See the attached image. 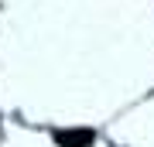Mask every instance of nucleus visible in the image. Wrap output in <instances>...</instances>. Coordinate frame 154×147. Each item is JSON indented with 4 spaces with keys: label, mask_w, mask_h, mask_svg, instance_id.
I'll return each instance as SVG.
<instances>
[{
    "label": "nucleus",
    "mask_w": 154,
    "mask_h": 147,
    "mask_svg": "<svg viewBox=\"0 0 154 147\" xmlns=\"http://www.w3.org/2000/svg\"><path fill=\"white\" fill-rule=\"evenodd\" d=\"M96 133L82 130V127H72V130H55V144L58 147H93Z\"/></svg>",
    "instance_id": "1"
}]
</instances>
